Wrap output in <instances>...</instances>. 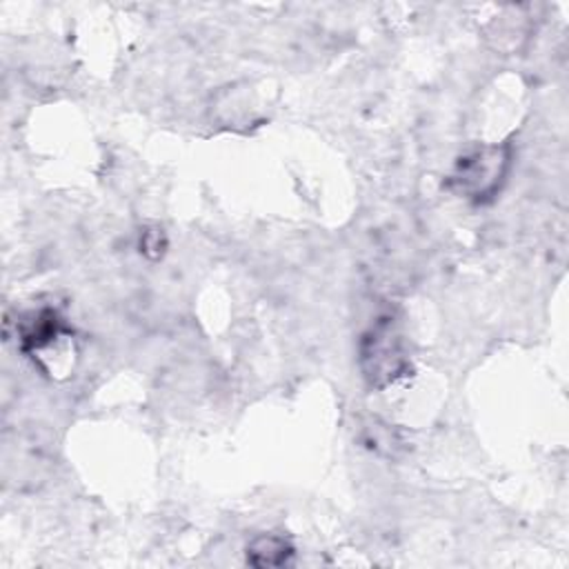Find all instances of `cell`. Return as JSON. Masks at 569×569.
I'll return each instance as SVG.
<instances>
[{"mask_svg":"<svg viewBox=\"0 0 569 569\" xmlns=\"http://www.w3.org/2000/svg\"><path fill=\"white\" fill-rule=\"evenodd\" d=\"M360 369L371 389H382L409 371L405 340L391 316H380L360 338Z\"/></svg>","mask_w":569,"mask_h":569,"instance_id":"7a4b0ae2","label":"cell"},{"mask_svg":"<svg viewBox=\"0 0 569 569\" xmlns=\"http://www.w3.org/2000/svg\"><path fill=\"white\" fill-rule=\"evenodd\" d=\"M293 545L278 533H260L247 545V562L253 567H282L289 565Z\"/></svg>","mask_w":569,"mask_h":569,"instance_id":"277c9868","label":"cell"},{"mask_svg":"<svg viewBox=\"0 0 569 569\" xmlns=\"http://www.w3.org/2000/svg\"><path fill=\"white\" fill-rule=\"evenodd\" d=\"M16 329H18V340H20L22 351H29V353L51 345L58 336L69 333L62 318L51 307H42V309L24 313L18 320Z\"/></svg>","mask_w":569,"mask_h":569,"instance_id":"3957f363","label":"cell"},{"mask_svg":"<svg viewBox=\"0 0 569 569\" xmlns=\"http://www.w3.org/2000/svg\"><path fill=\"white\" fill-rule=\"evenodd\" d=\"M511 158L513 151L509 142L476 147L458 158L447 178V189L469 202L485 204L502 189Z\"/></svg>","mask_w":569,"mask_h":569,"instance_id":"6da1fadb","label":"cell"}]
</instances>
